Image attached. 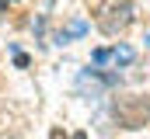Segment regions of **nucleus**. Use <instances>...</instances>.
<instances>
[{
	"label": "nucleus",
	"instance_id": "obj_1",
	"mask_svg": "<svg viewBox=\"0 0 150 139\" xmlns=\"http://www.w3.org/2000/svg\"><path fill=\"white\" fill-rule=\"evenodd\" d=\"M115 122L122 125V129H140V125H147L150 122V98H122V101H115Z\"/></svg>",
	"mask_w": 150,
	"mask_h": 139
},
{
	"label": "nucleus",
	"instance_id": "obj_2",
	"mask_svg": "<svg viewBox=\"0 0 150 139\" xmlns=\"http://www.w3.org/2000/svg\"><path fill=\"white\" fill-rule=\"evenodd\" d=\"M129 21H133V4L129 0H108L98 11V28L105 35H119Z\"/></svg>",
	"mask_w": 150,
	"mask_h": 139
},
{
	"label": "nucleus",
	"instance_id": "obj_3",
	"mask_svg": "<svg viewBox=\"0 0 150 139\" xmlns=\"http://www.w3.org/2000/svg\"><path fill=\"white\" fill-rule=\"evenodd\" d=\"M112 59L119 63V66H126V63H133V49H129V45H119V49H112Z\"/></svg>",
	"mask_w": 150,
	"mask_h": 139
},
{
	"label": "nucleus",
	"instance_id": "obj_4",
	"mask_svg": "<svg viewBox=\"0 0 150 139\" xmlns=\"http://www.w3.org/2000/svg\"><path fill=\"white\" fill-rule=\"evenodd\" d=\"M108 59H112L108 49H98V52H94V63H108Z\"/></svg>",
	"mask_w": 150,
	"mask_h": 139
}]
</instances>
